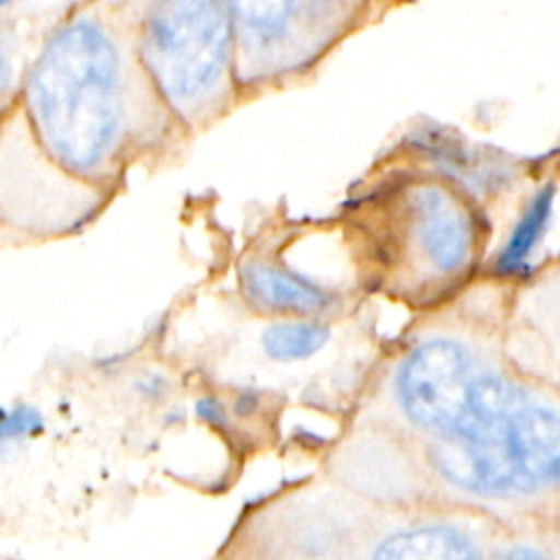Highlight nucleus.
I'll list each match as a JSON object with an SVG mask.
<instances>
[{
    "instance_id": "obj_1",
    "label": "nucleus",
    "mask_w": 560,
    "mask_h": 560,
    "mask_svg": "<svg viewBox=\"0 0 560 560\" xmlns=\"http://www.w3.org/2000/svg\"><path fill=\"white\" fill-rule=\"evenodd\" d=\"M26 112L35 147L103 197L127 166L158 151L160 133L129 116L118 48L90 20L48 42L26 81Z\"/></svg>"
},
{
    "instance_id": "obj_2",
    "label": "nucleus",
    "mask_w": 560,
    "mask_h": 560,
    "mask_svg": "<svg viewBox=\"0 0 560 560\" xmlns=\"http://www.w3.org/2000/svg\"><path fill=\"white\" fill-rule=\"evenodd\" d=\"M372 282L405 304H424L472 262L477 228L468 206L433 177L400 175L352 212Z\"/></svg>"
},
{
    "instance_id": "obj_3",
    "label": "nucleus",
    "mask_w": 560,
    "mask_h": 560,
    "mask_svg": "<svg viewBox=\"0 0 560 560\" xmlns=\"http://www.w3.org/2000/svg\"><path fill=\"white\" fill-rule=\"evenodd\" d=\"M228 24L214 0H160L142 57L155 88L184 122H201L225 74Z\"/></svg>"
},
{
    "instance_id": "obj_4",
    "label": "nucleus",
    "mask_w": 560,
    "mask_h": 560,
    "mask_svg": "<svg viewBox=\"0 0 560 560\" xmlns=\"http://www.w3.org/2000/svg\"><path fill=\"white\" fill-rule=\"evenodd\" d=\"M238 278L247 302L271 315L315 317L328 313L337 302V295L322 282L262 258L243 260Z\"/></svg>"
},
{
    "instance_id": "obj_5",
    "label": "nucleus",
    "mask_w": 560,
    "mask_h": 560,
    "mask_svg": "<svg viewBox=\"0 0 560 560\" xmlns=\"http://www.w3.org/2000/svg\"><path fill=\"white\" fill-rule=\"evenodd\" d=\"M508 448L527 490L540 483H560L558 411L525 400L510 418Z\"/></svg>"
},
{
    "instance_id": "obj_6",
    "label": "nucleus",
    "mask_w": 560,
    "mask_h": 560,
    "mask_svg": "<svg viewBox=\"0 0 560 560\" xmlns=\"http://www.w3.org/2000/svg\"><path fill=\"white\" fill-rule=\"evenodd\" d=\"M330 326L315 317H291L273 322L260 335L262 352L271 361H302L319 352L330 341Z\"/></svg>"
},
{
    "instance_id": "obj_7",
    "label": "nucleus",
    "mask_w": 560,
    "mask_h": 560,
    "mask_svg": "<svg viewBox=\"0 0 560 560\" xmlns=\"http://www.w3.org/2000/svg\"><path fill=\"white\" fill-rule=\"evenodd\" d=\"M551 206H553V186L538 190L536 197L529 201L527 210L523 212L521 221L514 225V230L497 260V267L503 273L516 271L527 260V256L532 254L534 245L538 243V238L549 221Z\"/></svg>"
},
{
    "instance_id": "obj_8",
    "label": "nucleus",
    "mask_w": 560,
    "mask_h": 560,
    "mask_svg": "<svg viewBox=\"0 0 560 560\" xmlns=\"http://www.w3.org/2000/svg\"><path fill=\"white\" fill-rule=\"evenodd\" d=\"M238 20L260 37H278L287 26L293 0H228Z\"/></svg>"
},
{
    "instance_id": "obj_9",
    "label": "nucleus",
    "mask_w": 560,
    "mask_h": 560,
    "mask_svg": "<svg viewBox=\"0 0 560 560\" xmlns=\"http://www.w3.org/2000/svg\"><path fill=\"white\" fill-rule=\"evenodd\" d=\"M0 4H9V0H0Z\"/></svg>"
}]
</instances>
